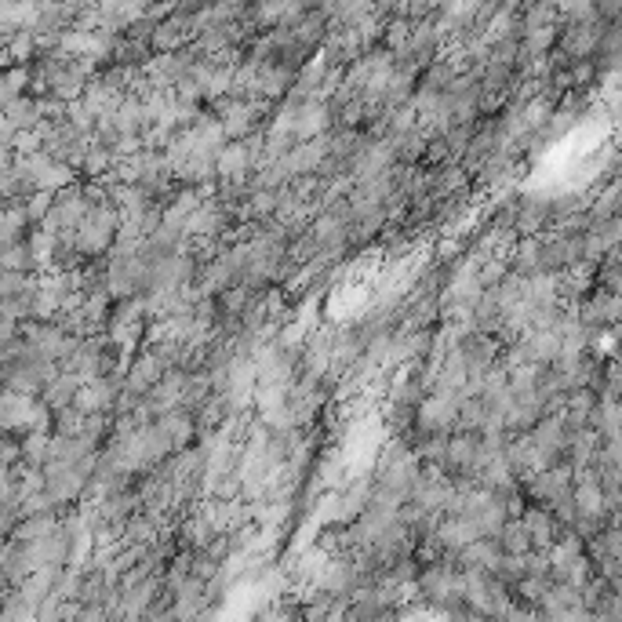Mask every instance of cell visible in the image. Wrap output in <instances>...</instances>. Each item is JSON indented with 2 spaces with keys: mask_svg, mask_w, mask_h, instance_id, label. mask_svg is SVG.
<instances>
[{
  "mask_svg": "<svg viewBox=\"0 0 622 622\" xmlns=\"http://www.w3.org/2000/svg\"><path fill=\"white\" fill-rule=\"evenodd\" d=\"M452 426H459V397L452 393H433L430 401H422L419 408V430L430 437V433H448Z\"/></svg>",
  "mask_w": 622,
  "mask_h": 622,
  "instance_id": "6da1fadb",
  "label": "cell"
},
{
  "mask_svg": "<svg viewBox=\"0 0 622 622\" xmlns=\"http://www.w3.org/2000/svg\"><path fill=\"white\" fill-rule=\"evenodd\" d=\"M495 542H499L502 553L535 550V546H532V535H528V528H524L521 517H517V521H502V528H499V535H495Z\"/></svg>",
  "mask_w": 622,
  "mask_h": 622,
  "instance_id": "277c9868",
  "label": "cell"
},
{
  "mask_svg": "<svg viewBox=\"0 0 622 622\" xmlns=\"http://www.w3.org/2000/svg\"><path fill=\"white\" fill-rule=\"evenodd\" d=\"M524 528H528V535H532V546L535 550H546V546H553L557 542V521H553V513L546 510V506H532V510L521 513Z\"/></svg>",
  "mask_w": 622,
  "mask_h": 622,
  "instance_id": "7a4b0ae2",
  "label": "cell"
},
{
  "mask_svg": "<svg viewBox=\"0 0 622 622\" xmlns=\"http://www.w3.org/2000/svg\"><path fill=\"white\" fill-rule=\"evenodd\" d=\"M0 270H19V273L37 270V266H33V255H30V244L26 241L0 244Z\"/></svg>",
  "mask_w": 622,
  "mask_h": 622,
  "instance_id": "5b68a950",
  "label": "cell"
},
{
  "mask_svg": "<svg viewBox=\"0 0 622 622\" xmlns=\"http://www.w3.org/2000/svg\"><path fill=\"white\" fill-rule=\"evenodd\" d=\"M77 386H81V379H77L73 372H55L41 386V401L48 404L51 412H55V408H66V404H73V393H77Z\"/></svg>",
  "mask_w": 622,
  "mask_h": 622,
  "instance_id": "3957f363",
  "label": "cell"
}]
</instances>
